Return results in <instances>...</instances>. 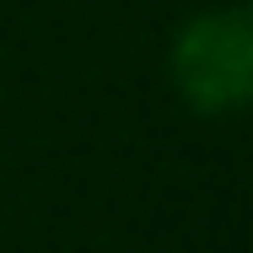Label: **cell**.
Here are the masks:
<instances>
[{"label": "cell", "mask_w": 253, "mask_h": 253, "mask_svg": "<svg viewBox=\"0 0 253 253\" xmlns=\"http://www.w3.org/2000/svg\"><path fill=\"white\" fill-rule=\"evenodd\" d=\"M172 81L200 113H237L253 86V22L243 5L194 16L172 43Z\"/></svg>", "instance_id": "obj_1"}]
</instances>
